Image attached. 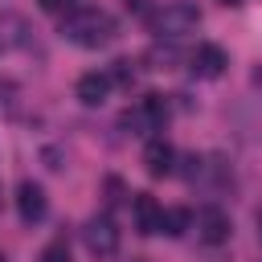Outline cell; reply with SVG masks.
I'll return each mask as SVG.
<instances>
[{"mask_svg": "<svg viewBox=\"0 0 262 262\" xmlns=\"http://www.w3.org/2000/svg\"><path fill=\"white\" fill-rule=\"evenodd\" d=\"M41 262H70V250H66V242H49V246L41 250Z\"/></svg>", "mask_w": 262, "mask_h": 262, "instance_id": "14", "label": "cell"}, {"mask_svg": "<svg viewBox=\"0 0 262 262\" xmlns=\"http://www.w3.org/2000/svg\"><path fill=\"white\" fill-rule=\"evenodd\" d=\"M82 237H86V250L98 254V258H111L119 250V229H115L111 217H90L82 225Z\"/></svg>", "mask_w": 262, "mask_h": 262, "instance_id": "3", "label": "cell"}, {"mask_svg": "<svg viewBox=\"0 0 262 262\" xmlns=\"http://www.w3.org/2000/svg\"><path fill=\"white\" fill-rule=\"evenodd\" d=\"M29 45V20L20 12H0V53L25 49Z\"/></svg>", "mask_w": 262, "mask_h": 262, "instance_id": "8", "label": "cell"}, {"mask_svg": "<svg viewBox=\"0 0 262 262\" xmlns=\"http://www.w3.org/2000/svg\"><path fill=\"white\" fill-rule=\"evenodd\" d=\"M106 94H111V74L90 70V74H82V78H78V98H82L86 106H102V102H106Z\"/></svg>", "mask_w": 262, "mask_h": 262, "instance_id": "11", "label": "cell"}, {"mask_svg": "<svg viewBox=\"0 0 262 262\" xmlns=\"http://www.w3.org/2000/svg\"><path fill=\"white\" fill-rule=\"evenodd\" d=\"M131 217H135V229L139 233H160L164 229V209L151 192H135L131 196Z\"/></svg>", "mask_w": 262, "mask_h": 262, "instance_id": "5", "label": "cell"}, {"mask_svg": "<svg viewBox=\"0 0 262 262\" xmlns=\"http://www.w3.org/2000/svg\"><path fill=\"white\" fill-rule=\"evenodd\" d=\"M151 61H156V70H172L176 66V49L172 45H156L151 49Z\"/></svg>", "mask_w": 262, "mask_h": 262, "instance_id": "13", "label": "cell"}, {"mask_svg": "<svg viewBox=\"0 0 262 262\" xmlns=\"http://www.w3.org/2000/svg\"><path fill=\"white\" fill-rule=\"evenodd\" d=\"M258 225H262V213H258Z\"/></svg>", "mask_w": 262, "mask_h": 262, "instance_id": "19", "label": "cell"}, {"mask_svg": "<svg viewBox=\"0 0 262 262\" xmlns=\"http://www.w3.org/2000/svg\"><path fill=\"white\" fill-rule=\"evenodd\" d=\"M123 4H127V8H131V12H143V8H147V4H151V0H123Z\"/></svg>", "mask_w": 262, "mask_h": 262, "instance_id": "17", "label": "cell"}, {"mask_svg": "<svg viewBox=\"0 0 262 262\" xmlns=\"http://www.w3.org/2000/svg\"><path fill=\"white\" fill-rule=\"evenodd\" d=\"M217 4H225V8H233V4H242V0H217Z\"/></svg>", "mask_w": 262, "mask_h": 262, "instance_id": "18", "label": "cell"}, {"mask_svg": "<svg viewBox=\"0 0 262 262\" xmlns=\"http://www.w3.org/2000/svg\"><path fill=\"white\" fill-rule=\"evenodd\" d=\"M147 25H151V33H160V37H184V33H192V29L201 25V12H196V4H188V0H172V4H164L160 12H151Z\"/></svg>", "mask_w": 262, "mask_h": 262, "instance_id": "2", "label": "cell"}, {"mask_svg": "<svg viewBox=\"0 0 262 262\" xmlns=\"http://www.w3.org/2000/svg\"><path fill=\"white\" fill-rule=\"evenodd\" d=\"M61 37L70 45H82V49H102L115 37V20L102 8H74L61 20Z\"/></svg>", "mask_w": 262, "mask_h": 262, "instance_id": "1", "label": "cell"}, {"mask_svg": "<svg viewBox=\"0 0 262 262\" xmlns=\"http://www.w3.org/2000/svg\"><path fill=\"white\" fill-rule=\"evenodd\" d=\"M45 188L41 184H33V180H20V188H16V213H20V221L25 225H33V221H41L45 217Z\"/></svg>", "mask_w": 262, "mask_h": 262, "instance_id": "6", "label": "cell"}, {"mask_svg": "<svg viewBox=\"0 0 262 262\" xmlns=\"http://www.w3.org/2000/svg\"><path fill=\"white\" fill-rule=\"evenodd\" d=\"M143 168H147L151 176H172V172H176V151H172V143H168V139H151V143L143 147Z\"/></svg>", "mask_w": 262, "mask_h": 262, "instance_id": "9", "label": "cell"}, {"mask_svg": "<svg viewBox=\"0 0 262 262\" xmlns=\"http://www.w3.org/2000/svg\"><path fill=\"white\" fill-rule=\"evenodd\" d=\"M45 12H74V0H37Z\"/></svg>", "mask_w": 262, "mask_h": 262, "instance_id": "16", "label": "cell"}, {"mask_svg": "<svg viewBox=\"0 0 262 262\" xmlns=\"http://www.w3.org/2000/svg\"><path fill=\"white\" fill-rule=\"evenodd\" d=\"M188 225H192V213H188V209H172V213H164V229H160V233H172V237H180Z\"/></svg>", "mask_w": 262, "mask_h": 262, "instance_id": "12", "label": "cell"}, {"mask_svg": "<svg viewBox=\"0 0 262 262\" xmlns=\"http://www.w3.org/2000/svg\"><path fill=\"white\" fill-rule=\"evenodd\" d=\"M192 225H196V233H201V242H209V246H221L225 237H229V213H221V209H201L196 217H192Z\"/></svg>", "mask_w": 262, "mask_h": 262, "instance_id": "7", "label": "cell"}, {"mask_svg": "<svg viewBox=\"0 0 262 262\" xmlns=\"http://www.w3.org/2000/svg\"><path fill=\"white\" fill-rule=\"evenodd\" d=\"M0 262H4V258H0Z\"/></svg>", "mask_w": 262, "mask_h": 262, "instance_id": "20", "label": "cell"}, {"mask_svg": "<svg viewBox=\"0 0 262 262\" xmlns=\"http://www.w3.org/2000/svg\"><path fill=\"white\" fill-rule=\"evenodd\" d=\"M225 66H229V57H225L221 45H196V53H192V74H201V78H221Z\"/></svg>", "mask_w": 262, "mask_h": 262, "instance_id": "10", "label": "cell"}, {"mask_svg": "<svg viewBox=\"0 0 262 262\" xmlns=\"http://www.w3.org/2000/svg\"><path fill=\"white\" fill-rule=\"evenodd\" d=\"M164 119H168L164 94H143L139 111H127V115H123V123H127V127H139V135H143V131H160Z\"/></svg>", "mask_w": 262, "mask_h": 262, "instance_id": "4", "label": "cell"}, {"mask_svg": "<svg viewBox=\"0 0 262 262\" xmlns=\"http://www.w3.org/2000/svg\"><path fill=\"white\" fill-rule=\"evenodd\" d=\"M131 78H135V70H131V61H115V70H111V82H123V86H127Z\"/></svg>", "mask_w": 262, "mask_h": 262, "instance_id": "15", "label": "cell"}]
</instances>
